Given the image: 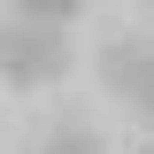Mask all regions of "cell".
<instances>
[{"label":"cell","instance_id":"1","mask_svg":"<svg viewBox=\"0 0 154 154\" xmlns=\"http://www.w3.org/2000/svg\"><path fill=\"white\" fill-rule=\"evenodd\" d=\"M0 77H8V85H62V77H69V38H62L54 23L8 16L0 23Z\"/></svg>","mask_w":154,"mask_h":154},{"label":"cell","instance_id":"2","mask_svg":"<svg viewBox=\"0 0 154 154\" xmlns=\"http://www.w3.org/2000/svg\"><path fill=\"white\" fill-rule=\"evenodd\" d=\"M100 85L154 123V38H108L100 46Z\"/></svg>","mask_w":154,"mask_h":154},{"label":"cell","instance_id":"3","mask_svg":"<svg viewBox=\"0 0 154 154\" xmlns=\"http://www.w3.org/2000/svg\"><path fill=\"white\" fill-rule=\"evenodd\" d=\"M16 16H23V23H54V31H62V23L85 16V0H16Z\"/></svg>","mask_w":154,"mask_h":154},{"label":"cell","instance_id":"4","mask_svg":"<svg viewBox=\"0 0 154 154\" xmlns=\"http://www.w3.org/2000/svg\"><path fill=\"white\" fill-rule=\"evenodd\" d=\"M46 154H100V139H93V131H54Z\"/></svg>","mask_w":154,"mask_h":154}]
</instances>
